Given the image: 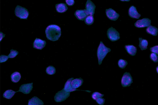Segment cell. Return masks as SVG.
<instances>
[{
	"instance_id": "cell-1",
	"label": "cell",
	"mask_w": 158,
	"mask_h": 105,
	"mask_svg": "<svg viewBox=\"0 0 158 105\" xmlns=\"http://www.w3.org/2000/svg\"><path fill=\"white\" fill-rule=\"evenodd\" d=\"M45 33L47 38L52 41L58 40L61 35V29L58 26L52 24L46 28Z\"/></svg>"
},
{
	"instance_id": "cell-2",
	"label": "cell",
	"mask_w": 158,
	"mask_h": 105,
	"mask_svg": "<svg viewBox=\"0 0 158 105\" xmlns=\"http://www.w3.org/2000/svg\"><path fill=\"white\" fill-rule=\"evenodd\" d=\"M111 51V49L105 46L102 42H100L97 51V55L99 65H101L104 58L107 54Z\"/></svg>"
},
{
	"instance_id": "cell-3",
	"label": "cell",
	"mask_w": 158,
	"mask_h": 105,
	"mask_svg": "<svg viewBox=\"0 0 158 105\" xmlns=\"http://www.w3.org/2000/svg\"><path fill=\"white\" fill-rule=\"evenodd\" d=\"M15 13L17 17L21 19H27L29 15V12L27 9L19 5L16 7Z\"/></svg>"
},
{
	"instance_id": "cell-4",
	"label": "cell",
	"mask_w": 158,
	"mask_h": 105,
	"mask_svg": "<svg viewBox=\"0 0 158 105\" xmlns=\"http://www.w3.org/2000/svg\"><path fill=\"white\" fill-rule=\"evenodd\" d=\"M70 92L65 91L64 88L56 93L54 97V100L56 102H60L66 99L70 96Z\"/></svg>"
},
{
	"instance_id": "cell-5",
	"label": "cell",
	"mask_w": 158,
	"mask_h": 105,
	"mask_svg": "<svg viewBox=\"0 0 158 105\" xmlns=\"http://www.w3.org/2000/svg\"><path fill=\"white\" fill-rule=\"evenodd\" d=\"M107 35L108 38L112 42L117 41L120 38L119 33L112 27L108 29Z\"/></svg>"
},
{
	"instance_id": "cell-6",
	"label": "cell",
	"mask_w": 158,
	"mask_h": 105,
	"mask_svg": "<svg viewBox=\"0 0 158 105\" xmlns=\"http://www.w3.org/2000/svg\"><path fill=\"white\" fill-rule=\"evenodd\" d=\"M133 83L132 78L129 72H125L121 79V84L123 87H126L130 86Z\"/></svg>"
},
{
	"instance_id": "cell-7",
	"label": "cell",
	"mask_w": 158,
	"mask_h": 105,
	"mask_svg": "<svg viewBox=\"0 0 158 105\" xmlns=\"http://www.w3.org/2000/svg\"><path fill=\"white\" fill-rule=\"evenodd\" d=\"M151 20L148 18H144L141 19L137 20L135 23V26L138 28H142L147 27L151 23Z\"/></svg>"
},
{
	"instance_id": "cell-8",
	"label": "cell",
	"mask_w": 158,
	"mask_h": 105,
	"mask_svg": "<svg viewBox=\"0 0 158 105\" xmlns=\"http://www.w3.org/2000/svg\"><path fill=\"white\" fill-rule=\"evenodd\" d=\"M105 12L107 17L111 20L115 21L119 16V14L112 8L106 9Z\"/></svg>"
},
{
	"instance_id": "cell-9",
	"label": "cell",
	"mask_w": 158,
	"mask_h": 105,
	"mask_svg": "<svg viewBox=\"0 0 158 105\" xmlns=\"http://www.w3.org/2000/svg\"><path fill=\"white\" fill-rule=\"evenodd\" d=\"M96 6L91 0H87L85 5V10L88 15H94Z\"/></svg>"
},
{
	"instance_id": "cell-10",
	"label": "cell",
	"mask_w": 158,
	"mask_h": 105,
	"mask_svg": "<svg viewBox=\"0 0 158 105\" xmlns=\"http://www.w3.org/2000/svg\"><path fill=\"white\" fill-rule=\"evenodd\" d=\"M33 83L24 84L22 85L19 87V90L17 92H21L24 94H29L33 88Z\"/></svg>"
},
{
	"instance_id": "cell-11",
	"label": "cell",
	"mask_w": 158,
	"mask_h": 105,
	"mask_svg": "<svg viewBox=\"0 0 158 105\" xmlns=\"http://www.w3.org/2000/svg\"><path fill=\"white\" fill-rule=\"evenodd\" d=\"M74 78H69L68 79L67 81L65 82L64 88V89L65 91L69 92L75 91H85L89 93L91 92V91L88 90H80L73 88L71 86V82L72 80Z\"/></svg>"
},
{
	"instance_id": "cell-12",
	"label": "cell",
	"mask_w": 158,
	"mask_h": 105,
	"mask_svg": "<svg viewBox=\"0 0 158 105\" xmlns=\"http://www.w3.org/2000/svg\"><path fill=\"white\" fill-rule=\"evenodd\" d=\"M46 44V42L45 40L36 38L33 43V47L41 50L45 46Z\"/></svg>"
},
{
	"instance_id": "cell-13",
	"label": "cell",
	"mask_w": 158,
	"mask_h": 105,
	"mask_svg": "<svg viewBox=\"0 0 158 105\" xmlns=\"http://www.w3.org/2000/svg\"><path fill=\"white\" fill-rule=\"evenodd\" d=\"M129 16L131 18L139 19L141 15L137 11L136 8L134 6H131L128 10Z\"/></svg>"
},
{
	"instance_id": "cell-14",
	"label": "cell",
	"mask_w": 158,
	"mask_h": 105,
	"mask_svg": "<svg viewBox=\"0 0 158 105\" xmlns=\"http://www.w3.org/2000/svg\"><path fill=\"white\" fill-rule=\"evenodd\" d=\"M74 15L77 19L79 20L84 21L88 15L85 9L77 10L75 12Z\"/></svg>"
},
{
	"instance_id": "cell-15",
	"label": "cell",
	"mask_w": 158,
	"mask_h": 105,
	"mask_svg": "<svg viewBox=\"0 0 158 105\" xmlns=\"http://www.w3.org/2000/svg\"><path fill=\"white\" fill-rule=\"evenodd\" d=\"M83 83V80L81 78L73 79L71 82L72 87L74 89H77L81 87Z\"/></svg>"
},
{
	"instance_id": "cell-16",
	"label": "cell",
	"mask_w": 158,
	"mask_h": 105,
	"mask_svg": "<svg viewBox=\"0 0 158 105\" xmlns=\"http://www.w3.org/2000/svg\"><path fill=\"white\" fill-rule=\"evenodd\" d=\"M124 47L129 54L132 56L135 55L137 51L136 47L132 45H125Z\"/></svg>"
},
{
	"instance_id": "cell-17",
	"label": "cell",
	"mask_w": 158,
	"mask_h": 105,
	"mask_svg": "<svg viewBox=\"0 0 158 105\" xmlns=\"http://www.w3.org/2000/svg\"><path fill=\"white\" fill-rule=\"evenodd\" d=\"M55 7L56 11L59 13L65 12L68 9L66 4L63 3L56 4Z\"/></svg>"
},
{
	"instance_id": "cell-18",
	"label": "cell",
	"mask_w": 158,
	"mask_h": 105,
	"mask_svg": "<svg viewBox=\"0 0 158 105\" xmlns=\"http://www.w3.org/2000/svg\"><path fill=\"white\" fill-rule=\"evenodd\" d=\"M43 101L36 96H34L28 100V105H43Z\"/></svg>"
},
{
	"instance_id": "cell-19",
	"label": "cell",
	"mask_w": 158,
	"mask_h": 105,
	"mask_svg": "<svg viewBox=\"0 0 158 105\" xmlns=\"http://www.w3.org/2000/svg\"><path fill=\"white\" fill-rule=\"evenodd\" d=\"M147 33L154 36H156L158 32V29L151 25L148 26L146 29Z\"/></svg>"
},
{
	"instance_id": "cell-20",
	"label": "cell",
	"mask_w": 158,
	"mask_h": 105,
	"mask_svg": "<svg viewBox=\"0 0 158 105\" xmlns=\"http://www.w3.org/2000/svg\"><path fill=\"white\" fill-rule=\"evenodd\" d=\"M139 46L141 50H145L147 49V46L148 45V42L146 39H143L141 38H139Z\"/></svg>"
},
{
	"instance_id": "cell-21",
	"label": "cell",
	"mask_w": 158,
	"mask_h": 105,
	"mask_svg": "<svg viewBox=\"0 0 158 105\" xmlns=\"http://www.w3.org/2000/svg\"><path fill=\"white\" fill-rule=\"evenodd\" d=\"M21 78L20 73L18 71H15L13 72L10 75L11 80L14 83L18 82L20 79Z\"/></svg>"
},
{
	"instance_id": "cell-22",
	"label": "cell",
	"mask_w": 158,
	"mask_h": 105,
	"mask_svg": "<svg viewBox=\"0 0 158 105\" xmlns=\"http://www.w3.org/2000/svg\"><path fill=\"white\" fill-rule=\"evenodd\" d=\"M17 91H15L12 90H8L5 91L3 94L4 98L7 99H11L15 95Z\"/></svg>"
},
{
	"instance_id": "cell-23",
	"label": "cell",
	"mask_w": 158,
	"mask_h": 105,
	"mask_svg": "<svg viewBox=\"0 0 158 105\" xmlns=\"http://www.w3.org/2000/svg\"><path fill=\"white\" fill-rule=\"evenodd\" d=\"M94 18L93 15H87L85 18L84 21L85 23L88 25L92 24L94 22Z\"/></svg>"
},
{
	"instance_id": "cell-24",
	"label": "cell",
	"mask_w": 158,
	"mask_h": 105,
	"mask_svg": "<svg viewBox=\"0 0 158 105\" xmlns=\"http://www.w3.org/2000/svg\"><path fill=\"white\" fill-rule=\"evenodd\" d=\"M46 72L47 74L49 75H53L56 73V70L53 66H49L46 68Z\"/></svg>"
},
{
	"instance_id": "cell-25",
	"label": "cell",
	"mask_w": 158,
	"mask_h": 105,
	"mask_svg": "<svg viewBox=\"0 0 158 105\" xmlns=\"http://www.w3.org/2000/svg\"><path fill=\"white\" fill-rule=\"evenodd\" d=\"M127 64V62L126 60L122 59H119L118 62V66L121 69L125 68Z\"/></svg>"
},
{
	"instance_id": "cell-26",
	"label": "cell",
	"mask_w": 158,
	"mask_h": 105,
	"mask_svg": "<svg viewBox=\"0 0 158 105\" xmlns=\"http://www.w3.org/2000/svg\"><path fill=\"white\" fill-rule=\"evenodd\" d=\"M104 95V94L95 91L92 94L91 97L94 100H96L97 99L102 97Z\"/></svg>"
},
{
	"instance_id": "cell-27",
	"label": "cell",
	"mask_w": 158,
	"mask_h": 105,
	"mask_svg": "<svg viewBox=\"0 0 158 105\" xmlns=\"http://www.w3.org/2000/svg\"><path fill=\"white\" fill-rule=\"evenodd\" d=\"M150 58L155 63H157L158 62V55L155 53H151L150 55Z\"/></svg>"
},
{
	"instance_id": "cell-28",
	"label": "cell",
	"mask_w": 158,
	"mask_h": 105,
	"mask_svg": "<svg viewBox=\"0 0 158 105\" xmlns=\"http://www.w3.org/2000/svg\"><path fill=\"white\" fill-rule=\"evenodd\" d=\"M19 54V52L16 50L11 49L10 53L8 55L9 58H13L15 57Z\"/></svg>"
},
{
	"instance_id": "cell-29",
	"label": "cell",
	"mask_w": 158,
	"mask_h": 105,
	"mask_svg": "<svg viewBox=\"0 0 158 105\" xmlns=\"http://www.w3.org/2000/svg\"><path fill=\"white\" fill-rule=\"evenodd\" d=\"M105 99L102 97L97 99L95 101L97 103L100 105H103L105 103Z\"/></svg>"
},
{
	"instance_id": "cell-30",
	"label": "cell",
	"mask_w": 158,
	"mask_h": 105,
	"mask_svg": "<svg viewBox=\"0 0 158 105\" xmlns=\"http://www.w3.org/2000/svg\"><path fill=\"white\" fill-rule=\"evenodd\" d=\"M9 57L8 56L4 55H1L0 56V63H1L6 61L8 59Z\"/></svg>"
},
{
	"instance_id": "cell-31",
	"label": "cell",
	"mask_w": 158,
	"mask_h": 105,
	"mask_svg": "<svg viewBox=\"0 0 158 105\" xmlns=\"http://www.w3.org/2000/svg\"><path fill=\"white\" fill-rule=\"evenodd\" d=\"M150 51L152 53L157 54L158 52V45L154 46L151 47L150 49Z\"/></svg>"
},
{
	"instance_id": "cell-32",
	"label": "cell",
	"mask_w": 158,
	"mask_h": 105,
	"mask_svg": "<svg viewBox=\"0 0 158 105\" xmlns=\"http://www.w3.org/2000/svg\"><path fill=\"white\" fill-rule=\"evenodd\" d=\"M66 4L69 6H73L75 3L74 0H65Z\"/></svg>"
},
{
	"instance_id": "cell-33",
	"label": "cell",
	"mask_w": 158,
	"mask_h": 105,
	"mask_svg": "<svg viewBox=\"0 0 158 105\" xmlns=\"http://www.w3.org/2000/svg\"><path fill=\"white\" fill-rule=\"evenodd\" d=\"M2 33L1 32L0 34V42L2 41V39L5 36V34H2Z\"/></svg>"
},
{
	"instance_id": "cell-34",
	"label": "cell",
	"mask_w": 158,
	"mask_h": 105,
	"mask_svg": "<svg viewBox=\"0 0 158 105\" xmlns=\"http://www.w3.org/2000/svg\"><path fill=\"white\" fill-rule=\"evenodd\" d=\"M120 1L122 2H129L131 0H119Z\"/></svg>"
},
{
	"instance_id": "cell-35",
	"label": "cell",
	"mask_w": 158,
	"mask_h": 105,
	"mask_svg": "<svg viewBox=\"0 0 158 105\" xmlns=\"http://www.w3.org/2000/svg\"><path fill=\"white\" fill-rule=\"evenodd\" d=\"M156 70L157 73L158 74V66L156 67Z\"/></svg>"
},
{
	"instance_id": "cell-36",
	"label": "cell",
	"mask_w": 158,
	"mask_h": 105,
	"mask_svg": "<svg viewBox=\"0 0 158 105\" xmlns=\"http://www.w3.org/2000/svg\"><path fill=\"white\" fill-rule=\"evenodd\" d=\"M157 54L158 55V52H157Z\"/></svg>"
}]
</instances>
